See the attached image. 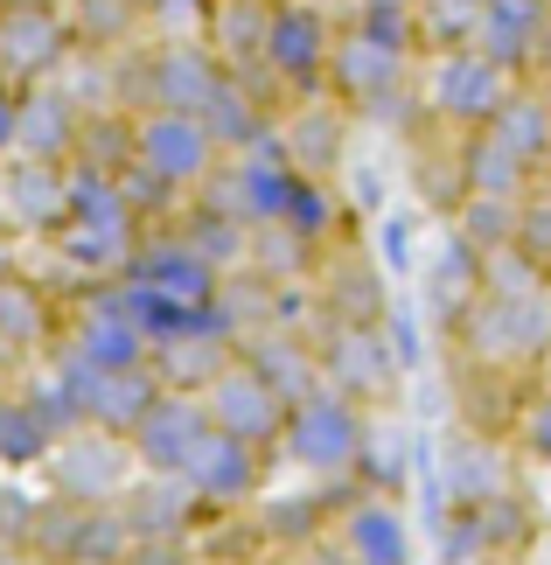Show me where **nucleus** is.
<instances>
[{
    "mask_svg": "<svg viewBox=\"0 0 551 565\" xmlns=\"http://www.w3.org/2000/svg\"><path fill=\"white\" fill-rule=\"evenodd\" d=\"M286 461L300 475H315V482H342V475L363 468V447H370V419L357 398H342V391H307L300 405H286V433H279Z\"/></svg>",
    "mask_w": 551,
    "mask_h": 565,
    "instance_id": "obj_1",
    "label": "nucleus"
},
{
    "mask_svg": "<svg viewBox=\"0 0 551 565\" xmlns=\"http://www.w3.org/2000/svg\"><path fill=\"white\" fill-rule=\"evenodd\" d=\"M517 92V77L489 63L475 50V42H460V50H426V71H418V105L447 126V134H481L502 98Z\"/></svg>",
    "mask_w": 551,
    "mask_h": 565,
    "instance_id": "obj_2",
    "label": "nucleus"
},
{
    "mask_svg": "<svg viewBox=\"0 0 551 565\" xmlns=\"http://www.w3.org/2000/svg\"><path fill=\"white\" fill-rule=\"evenodd\" d=\"M328 50H336V21H328L315 0H273L258 77H266L279 98H321L328 92Z\"/></svg>",
    "mask_w": 551,
    "mask_h": 565,
    "instance_id": "obj_3",
    "label": "nucleus"
},
{
    "mask_svg": "<svg viewBox=\"0 0 551 565\" xmlns=\"http://www.w3.org/2000/svg\"><path fill=\"white\" fill-rule=\"evenodd\" d=\"M216 161H224V154H216L203 113H161V105L134 113V161H126V168H140V175L161 182L168 195L189 203V195L210 182Z\"/></svg>",
    "mask_w": 551,
    "mask_h": 565,
    "instance_id": "obj_4",
    "label": "nucleus"
},
{
    "mask_svg": "<svg viewBox=\"0 0 551 565\" xmlns=\"http://www.w3.org/2000/svg\"><path fill=\"white\" fill-rule=\"evenodd\" d=\"M412 56L418 50H399V42L370 35V29H336V50H328V92H336L349 113H384V105L405 98L412 84Z\"/></svg>",
    "mask_w": 551,
    "mask_h": 565,
    "instance_id": "obj_5",
    "label": "nucleus"
},
{
    "mask_svg": "<svg viewBox=\"0 0 551 565\" xmlns=\"http://www.w3.org/2000/svg\"><path fill=\"white\" fill-rule=\"evenodd\" d=\"M77 56V29L71 8L56 0H21V8H0V77L8 84H50L63 77V63Z\"/></svg>",
    "mask_w": 551,
    "mask_h": 565,
    "instance_id": "obj_6",
    "label": "nucleus"
},
{
    "mask_svg": "<svg viewBox=\"0 0 551 565\" xmlns=\"http://www.w3.org/2000/svg\"><path fill=\"white\" fill-rule=\"evenodd\" d=\"M119 279L153 294V300H174V308H210V300L224 294V273H216L182 231H147L134 245V258L119 266Z\"/></svg>",
    "mask_w": 551,
    "mask_h": 565,
    "instance_id": "obj_7",
    "label": "nucleus"
},
{
    "mask_svg": "<svg viewBox=\"0 0 551 565\" xmlns=\"http://www.w3.org/2000/svg\"><path fill=\"white\" fill-rule=\"evenodd\" d=\"M134 77H140V113L161 105V113H203L210 92L224 84V63L210 56L203 35H161L153 50L134 56Z\"/></svg>",
    "mask_w": 551,
    "mask_h": 565,
    "instance_id": "obj_8",
    "label": "nucleus"
},
{
    "mask_svg": "<svg viewBox=\"0 0 551 565\" xmlns=\"http://www.w3.org/2000/svg\"><path fill=\"white\" fill-rule=\"evenodd\" d=\"M203 412H210V426L216 433H231V440H252V447H279V433H286V398L252 371L245 356H231V371H216L203 384Z\"/></svg>",
    "mask_w": 551,
    "mask_h": 565,
    "instance_id": "obj_9",
    "label": "nucleus"
},
{
    "mask_svg": "<svg viewBox=\"0 0 551 565\" xmlns=\"http://www.w3.org/2000/svg\"><path fill=\"white\" fill-rule=\"evenodd\" d=\"M182 482L203 510H245L258 503V489H266V447L252 440H231V433H203L195 454L182 461Z\"/></svg>",
    "mask_w": 551,
    "mask_h": 565,
    "instance_id": "obj_10",
    "label": "nucleus"
},
{
    "mask_svg": "<svg viewBox=\"0 0 551 565\" xmlns=\"http://www.w3.org/2000/svg\"><path fill=\"white\" fill-rule=\"evenodd\" d=\"M50 468H56V495H63V503L105 510V503H119V495H126L134 447L113 440V433H98V426H84V433H71V440L50 454Z\"/></svg>",
    "mask_w": 551,
    "mask_h": 565,
    "instance_id": "obj_11",
    "label": "nucleus"
},
{
    "mask_svg": "<svg viewBox=\"0 0 551 565\" xmlns=\"http://www.w3.org/2000/svg\"><path fill=\"white\" fill-rule=\"evenodd\" d=\"M315 350H321V377L328 391H342V398H384L391 377H399V356L384 350V335H378V321H328V329L315 335Z\"/></svg>",
    "mask_w": 551,
    "mask_h": 565,
    "instance_id": "obj_12",
    "label": "nucleus"
},
{
    "mask_svg": "<svg viewBox=\"0 0 551 565\" xmlns=\"http://www.w3.org/2000/svg\"><path fill=\"white\" fill-rule=\"evenodd\" d=\"M210 433V412H203V391H161L153 412L126 433L134 447V468L140 475H182V461L195 454V440Z\"/></svg>",
    "mask_w": 551,
    "mask_h": 565,
    "instance_id": "obj_13",
    "label": "nucleus"
},
{
    "mask_svg": "<svg viewBox=\"0 0 551 565\" xmlns=\"http://www.w3.org/2000/svg\"><path fill=\"white\" fill-rule=\"evenodd\" d=\"M0 216L29 237H56L71 224V168L14 154V168H0Z\"/></svg>",
    "mask_w": 551,
    "mask_h": 565,
    "instance_id": "obj_14",
    "label": "nucleus"
},
{
    "mask_svg": "<svg viewBox=\"0 0 551 565\" xmlns=\"http://www.w3.org/2000/svg\"><path fill=\"white\" fill-rule=\"evenodd\" d=\"M468 42L489 63H502L510 77L538 71V50L551 42V0H481Z\"/></svg>",
    "mask_w": 551,
    "mask_h": 565,
    "instance_id": "obj_15",
    "label": "nucleus"
},
{
    "mask_svg": "<svg viewBox=\"0 0 551 565\" xmlns=\"http://www.w3.org/2000/svg\"><path fill=\"white\" fill-rule=\"evenodd\" d=\"M84 147V105L63 92V84H29L21 92V126H14V154L21 161H63L71 168Z\"/></svg>",
    "mask_w": 551,
    "mask_h": 565,
    "instance_id": "obj_16",
    "label": "nucleus"
},
{
    "mask_svg": "<svg viewBox=\"0 0 551 565\" xmlns=\"http://www.w3.org/2000/svg\"><path fill=\"white\" fill-rule=\"evenodd\" d=\"M119 516L134 531V545H182L189 524L203 516V503L189 495L182 475H140V482H126Z\"/></svg>",
    "mask_w": 551,
    "mask_h": 565,
    "instance_id": "obj_17",
    "label": "nucleus"
},
{
    "mask_svg": "<svg viewBox=\"0 0 551 565\" xmlns=\"http://www.w3.org/2000/svg\"><path fill=\"white\" fill-rule=\"evenodd\" d=\"M237 356H245L286 405H300L307 391H321V384H328V377H321V350H315V335L286 329V321H279V329H252L245 342H237Z\"/></svg>",
    "mask_w": 551,
    "mask_h": 565,
    "instance_id": "obj_18",
    "label": "nucleus"
},
{
    "mask_svg": "<svg viewBox=\"0 0 551 565\" xmlns=\"http://www.w3.org/2000/svg\"><path fill=\"white\" fill-rule=\"evenodd\" d=\"M266 14H273V0H210V14H203V42H210V56L224 63L231 77L266 84V77H258V50H266ZM266 92H273V84H266Z\"/></svg>",
    "mask_w": 551,
    "mask_h": 565,
    "instance_id": "obj_19",
    "label": "nucleus"
},
{
    "mask_svg": "<svg viewBox=\"0 0 551 565\" xmlns=\"http://www.w3.org/2000/svg\"><path fill=\"white\" fill-rule=\"evenodd\" d=\"M161 377H153V363H134V371H98L92 377V391H84V426H98V433H113V440H126L147 412H153V398H161Z\"/></svg>",
    "mask_w": 551,
    "mask_h": 565,
    "instance_id": "obj_20",
    "label": "nucleus"
},
{
    "mask_svg": "<svg viewBox=\"0 0 551 565\" xmlns=\"http://www.w3.org/2000/svg\"><path fill=\"white\" fill-rule=\"evenodd\" d=\"M203 126H210L216 154H245V147H252V140H266L279 119L266 113V84H252V77H231V71H224V84H216L210 105H203Z\"/></svg>",
    "mask_w": 551,
    "mask_h": 565,
    "instance_id": "obj_21",
    "label": "nucleus"
},
{
    "mask_svg": "<svg viewBox=\"0 0 551 565\" xmlns=\"http://www.w3.org/2000/svg\"><path fill=\"white\" fill-rule=\"evenodd\" d=\"M342 552L357 565H405L412 558V537H405V516L391 495H357L342 510Z\"/></svg>",
    "mask_w": 551,
    "mask_h": 565,
    "instance_id": "obj_22",
    "label": "nucleus"
},
{
    "mask_svg": "<svg viewBox=\"0 0 551 565\" xmlns=\"http://www.w3.org/2000/svg\"><path fill=\"white\" fill-rule=\"evenodd\" d=\"M481 134H489V140L502 147V154H517V161L538 175V168L551 161V105H544V92L517 84V92L502 98V113H496L489 126H481Z\"/></svg>",
    "mask_w": 551,
    "mask_h": 565,
    "instance_id": "obj_23",
    "label": "nucleus"
},
{
    "mask_svg": "<svg viewBox=\"0 0 551 565\" xmlns=\"http://www.w3.org/2000/svg\"><path fill=\"white\" fill-rule=\"evenodd\" d=\"M63 329V315H56V300L42 279H21L8 273L0 279V342H14V350H50Z\"/></svg>",
    "mask_w": 551,
    "mask_h": 565,
    "instance_id": "obj_24",
    "label": "nucleus"
},
{
    "mask_svg": "<svg viewBox=\"0 0 551 565\" xmlns=\"http://www.w3.org/2000/svg\"><path fill=\"white\" fill-rule=\"evenodd\" d=\"M279 140H286V154H294L300 175H336L342 168V113H328L315 98H300L294 113L279 119Z\"/></svg>",
    "mask_w": 551,
    "mask_h": 565,
    "instance_id": "obj_25",
    "label": "nucleus"
},
{
    "mask_svg": "<svg viewBox=\"0 0 551 565\" xmlns=\"http://www.w3.org/2000/svg\"><path fill=\"white\" fill-rule=\"evenodd\" d=\"M342 224H349V210H342L336 182H328V175H300V182H294V195H286L279 231H286V237H300V245L321 258V252L342 237Z\"/></svg>",
    "mask_w": 551,
    "mask_h": 565,
    "instance_id": "obj_26",
    "label": "nucleus"
},
{
    "mask_svg": "<svg viewBox=\"0 0 551 565\" xmlns=\"http://www.w3.org/2000/svg\"><path fill=\"white\" fill-rule=\"evenodd\" d=\"M231 356H237L231 335H182V342H161V350H153V377L168 391H203L216 371H231Z\"/></svg>",
    "mask_w": 551,
    "mask_h": 565,
    "instance_id": "obj_27",
    "label": "nucleus"
},
{
    "mask_svg": "<svg viewBox=\"0 0 551 565\" xmlns=\"http://www.w3.org/2000/svg\"><path fill=\"white\" fill-rule=\"evenodd\" d=\"M56 454V433L42 426V412L21 398V391H8L0 398V468L21 475V468H42Z\"/></svg>",
    "mask_w": 551,
    "mask_h": 565,
    "instance_id": "obj_28",
    "label": "nucleus"
},
{
    "mask_svg": "<svg viewBox=\"0 0 551 565\" xmlns=\"http://www.w3.org/2000/svg\"><path fill=\"white\" fill-rule=\"evenodd\" d=\"M517 210L510 195H460V245H468L475 258H496L517 245Z\"/></svg>",
    "mask_w": 551,
    "mask_h": 565,
    "instance_id": "obj_29",
    "label": "nucleus"
},
{
    "mask_svg": "<svg viewBox=\"0 0 551 565\" xmlns=\"http://www.w3.org/2000/svg\"><path fill=\"white\" fill-rule=\"evenodd\" d=\"M517 447L531 454L538 468H551V391H538V398L523 405V419H517Z\"/></svg>",
    "mask_w": 551,
    "mask_h": 565,
    "instance_id": "obj_30",
    "label": "nucleus"
},
{
    "mask_svg": "<svg viewBox=\"0 0 551 565\" xmlns=\"http://www.w3.org/2000/svg\"><path fill=\"white\" fill-rule=\"evenodd\" d=\"M35 495H21V489H0V537L8 545H29V531H35Z\"/></svg>",
    "mask_w": 551,
    "mask_h": 565,
    "instance_id": "obj_31",
    "label": "nucleus"
},
{
    "mask_svg": "<svg viewBox=\"0 0 551 565\" xmlns=\"http://www.w3.org/2000/svg\"><path fill=\"white\" fill-rule=\"evenodd\" d=\"M14 126H21V84H0V161H14Z\"/></svg>",
    "mask_w": 551,
    "mask_h": 565,
    "instance_id": "obj_32",
    "label": "nucleus"
},
{
    "mask_svg": "<svg viewBox=\"0 0 551 565\" xmlns=\"http://www.w3.org/2000/svg\"><path fill=\"white\" fill-rule=\"evenodd\" d=\"M0 279H8V245H0Z\"/></svg>",
    "mask_w": 551,
    "mask_h": 565,
    "instance_id": "obj_33",
    "label": "nucleus"
},
{
    "mask_svg": "<svg viewBox=\"0 0 551 565\" xmlns=\"http://www.w3.org/2000/svg\"><path fill=\"white\" fill-rule=\"evenodd\" d=\"M279 565H315V558H279Z\"/></svg>",
    "mask_w": 551,
    "mask_h": 565,
    "instance_id": "obj_34",
    "label": "nucleus"
},
{
    "mask_svg": "<svg viewBox=\"0 0 551 565\" xmlns=\"http://www.w3.org/2000/svg\"><path fill=\"white\" fill-rule=\"evenodd\" d=\"M544 105H551V84H544Z\"/></svg>",
    "mask_w": 551,
    "mask_h": 565,
    "instance_id": "obj_35",
    "label": "nucleus"
},
{
    "mask_svg": "<svg viewBox=\"0 0 551 565\" xmlns=\"http://www.w3.org/2000/svg\"><path fill=\"white\" fill-rule=\"evenodd\" d=\"M405 8H418V0H405Z\"/></svg>",
    "mask_w": 551,
    "mask_h": 565,
    "instance_id": "obj_36",
    "label": "nucleus"
},
{
    "mask_svg": "<svg viewBox=\"0 0 551 565\" xmlns=\"http://www.w3.org/2000/svg\"><path fill=\"white\" fill-rule=\"evenodd\" d=\"M0 398H8V391H0Z\"/></svg>",
    "mask_w": 551,
    "mask_h": 565,
    "instance_id": "obj_37",
    "label": "nucleus"
},
{
    "mask_svg": "<svg viewBox=\"0 0 551 565\" xmlns=\"http://www.w3.org/2000/svg\"><path fill=\"white\" fill-rule=\"evenodd\" d=\"M0 84H8V77H0Z\"/></svg>",
    "mask_w": 551,
    "mask_h": 565,
    "instance_id": "obj_38",
    "label": "nucleus"
}]
</instances>
